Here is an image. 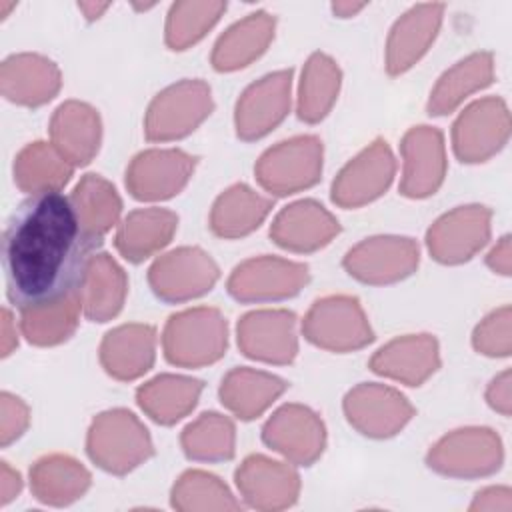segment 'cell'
<instances>
[{
  "mask_svg": "<svg viewBox=\"0 0 512 512\" xmlns=\"http://www.w3.org/2000/svg\"><path fill=\"white\" fill-rule=\"evenodd\" d=\"M20 488H22L20 474L16 470H12L8 466V462H2V468H0V502L8 504L12 498H16L20 494Z\"/></svg>",
  "mask_w": 512,
  "mask_h": 512,
  "instance_id": "cell-44",
  "label": "cell"
},
{
  "mask_svg": "<svg viewBox=\"0 0 512 512\" xmlns=\"http://www.w3.org/2000/svg\"><path fill=\"white\" fill-rule=\"evenodd\" d=\"M218 266L200 248H178L160 256L148 270L154 294L166 302H184L206 294L218 280Z\"/></svg>",
  "mask_w": 512,
  "mask_h": 512,
  "instance_id": "cell-8",
  "label": "cell"
},
{
  "mask_svg": "<svg viewBox=\"0 0 512 512\" xmlns=\"http://www.w3.org/2000/svg\"><path fill=\"white\" fill-rule=\"evenodd\" d=\"M394 170L390 146L386 140H376L340 170L332 184V200L344 208L368 204L386 192Z\"/></svg>",
  "mask_w": 512,
  "mask_h": 512,
  "instance_id": "cell-11",
  "label": "cell"
},
{
  "mask_svg": "<svg viewBox=\"0 0 512 512\" xmlns=\"http://www.w3.org/2000/svg\"><path fill=\"white\" fill-rule=\"evenodd\" d=\"M322 142L316 136H296L266 150L256 164L258 182L272 194L286 196L320 180Z\"/></svg>",
  "mask_w": 512,
  "mask_h": 512,
  "instance_id": "cell-4",
  "label": "cell"
},
{
  "mask_svg": "<svg viewBox=\"0 0 512 512\" xmlns=\"http://www.w3.org/2000/svg\"><path fill=\"white\" fill-rule=\"evenodd\" d=\"M182 448L188 458L222 462L234 456V424L230 418L206 412L182 432Z\"/></svg>",
  "mask_w": 512,
  "mask_h": 512,
  "instance_id": "cell-39",
  "label": "cell"
},
{
  "mask_svg": "<svg viewBox=\"0 0 512 512\" xmlns=\"http://www.w3.org/2000/svg\"><path fill=\"white\" fill-rule=\"evenodd\" d=\"M292 70L264 76L244 90L236 104V132L242 140H258L278 126L290 108Z\"/></svg>",
  "mask_w": 512,
  "mask_h": 512,
  "instance_id": "cell-17",
  "label": "cell"
},
{
  "mask_svg": "<svg viewBox=\"0 0 512 512\" xmlns=\"http://www.w3.org/2000/svg\"><path fill=\"white\" fill-rule=\"evenodd\" d=\"M90 250L68 196L60 190L24 198L4 228L2 264L12 306L32 310L82 292Z\"/></svg>",
  "mask_w": 512,
  "mask_h": 512,
  "instance_id": "cell-1",
  "label": "cell"
},
{
  "mask_svg": "<svg viewBox=\"0 0 512 512\" xmlns=\"http://www.w3.org/2000/svg\"><path fill=\"white\" fill-rule=\"evenodd\" d=\"M172 506L178 510H238L240 504L234 500L230 490L220 478L190 470L180 476L172 488Z\"/></svg>",
  "mask_w": 512,
  "mask_h": 512,
  "instance_id": "cell-40",
  "label": "cell"
},
{
  "mask_svg": "<svg viewBox=\"0 0 512 512\" xmlns=\"http://www.w3.org/2000/svg\"><path fill=\"white\" fill-rule=\"evenodd\" d=\"M28 406L14 394L2 392L0 396V442L8 446L28 428Z\"/></svg>",
  "mask_w": 512,
  "mask_h": 512,
  "instance_id": "cell-42",
  "label": "cell"
},
{
  "mask_svg": "<svg viewBox=\"0 0 512 512\" xmlns=\"http://www.w3.org/2000/svg\"><path fill=\"white\" fill-rule=\"evenodd\" d=\"M178 226V216L166 208H140L130 212L118 232L116 248L130 262H142L164 248Z\"/></svg>",
  "mask_w": 512,
  "mask_h": 512,
  "instance_id": "cell-27",
  "label": "cell"
},
{
  "mask_svg": "<svg viewBox=\"0 0 512 512\" xmlns=\"http://www.w3.org/2000/svg\"><path fill=\"white\" fill-rule=\"evenodd\" d=\"M90 486V472L74 458L50 454L30 470V488L36 500L52 506H66L78 500Z\"/></svg>",
  "mask_w": 512,
  "mask_h": 512,
  "instance_id": "cell-29",
  "label": "cell"
},
{
  "mask_svg": "<svg viewBox=\"0 0 512 512\" xmlns=\"http://www.w3.org/2000/svg\"><path fill=\"white\" fill-rule=\"evenodd\" d=\"M508 112L502 100L484 98L470 104L454 122V152L462 162H482L504 146Z\"/></svg>",
  "mask_w": 512,
  "mask_h": 512,
  "instance_id": "cell-15",
  "label": "cell"
},
{
  "mask_svg": "<svg viewBox=\"0 0 512 512\" xmlns=\"http://www.w3.org/2000/svg\"><path fill=\"white\" fill-rule=\"evenodd\" d=\"M100 116L78 100L60 104L50 120V136L54 148L72 164H88L100 146Z\"/></svg>",
  "mask_w": 512,
  "mask_h": 512,
  "instance_id": "cell-23",
  "label": "cell"
},
{
  "mask_svg": "<svg viewBox=\"0 0 512 512\" xmlns=\"http://www.w3.org/2000/svg\"><path fill=\"white\" fill-rule=\"evenodd\" d=\"M344 412L348 422L362 434L388 438L412 418L414 408L394 388L382 384H360L348 392Z\"/></svg>",
  "mask_w": 512,
  "mask_h": 512,
  "instance_id": "cell-14",
  "label": "cell"
},
{
  "mask_svg": "<svg viewBox=\"0 0 512 512\" xmlns=\"http://www.w3.org/2000/svg\"><path fill=\"white\" fill-rule=\"evenodd\" d=\"M204 384L196 378L162 374L138 388L140 408L160 424H174L184 418L198 402Z\"/></svg>",
  "mask_w": 512,
  "mask_h": 512,
  "instance_id": "cell-34",
  "label": "cell"
},
{
  "mask_svg": "<svg viewBox=\"0 0 512 512\" xmlns=\"http://www.w3.org/2000/svg\"><path fill=\"white\" fill-rule=\"evenodd\" d=\"M16 344H18V338H16V326L12 324V316L8 310H2V356H8Z\"/></svg>",
  "mask_w": 512,
  "mask_h": 512,
  "instance_id": "cell-46",
  "label": "cell"
},
{
  "mask_svg": "<svg viewBox=\"0 0 512 512\" xmlns=\"http://www.w3.org/2000/svg\"><path fill=\"white\" fill-rule=\"evenodd\" d=\"M492 82V56L478 52L458 62L442 74L428 102V114L442 116L452 112L468 94Z\"/></svg>",
  "mask_w": 512,
  "mask_h": 512,
  "instance_id": "cell-36",
  "label": "cell"
},
{
  "mask_svg": "<svg viewBox=\"0 0 512 512\" xmlns=\"http://www.w3.org/2000/svg\"><path fill=\"white\" fill-rule=\"evenodd\" d=\"M404 176L400 192L408 198H424L438 190L446 172L444 140L432 126H416L402 140Z\"/></svg>",
  "mask_w": 512,
  "mask_h": 512,
  "instance_id": "cell-20",
  "label": "cell"
},
{
  "mask_svg": "<svg viewBox=\"0 0 512 512\" xmlns=\"http://www.w3.org/2000/svg\"><path fill=\"white\" fill-rule=\"evenodd\" d=\"M508 382H510V372H504L488 388V404L494 410H500L504 416L510 414V386H508Z\"/></svg>",
  "mask_w": 512,
  "mask_h": 512,
  "instance_id": "cell-43",
  "label": "cell"
},
{
  "mask_svg": "<svg viewBox=\"0 0 512 512\" xmlns=\"http://www.w3.org/2000/svg\"><path fill=\"white\" fill-rule=\"evenodd\" d=\"M226 10L224 2H178L170 8L166 22V44L172 50H184L200 40L206 30Z\"/></svg>",
  "mask_w": 512,
  "mask_h": 512,
  "instance_id": "cell-41",
  "label": "cell"
},
{
  "mask_svg": "<svg viewBox=\"0 0 512 512\" xmlns=\"http://www.w3.org/2000/svg\"><path fill=\"white\" fill-rule=\"evenodd\" d=\"M86 450L106 472L126 474L152 456V440L144 424L128 410H108L94 418Z\"/></svg>",
  "mask_w": 512,
  "mask_h": 512,
  "instance_id": "cell-3",
  "label": "cell"
},
{
  "mask_svg": "<svg viewBox=\"0 0 512 512\" xmlns=\"http://www.w3.org/2000/svg\"><path fill=\"white\" fill-rule=\"evenodd\" d=\"M508 236H504L502 238V242L488 254V258H486V262H488V266L494 270V272H500V274H504V276H508L510 274V258H508V254H510V250H508Z\"/></svg>",
  "mask_w": 512,
  "mask_h": 512,
  "instance_id": "cell-45",
  "label": "cell"
},
{
  "mask_svg": "<svg viewBox=\"0 0 512 512\" xmlns=\"http://www.w3.org/2000/svg\"><path fill=\"white\" fill-rule=\"evenodd\" d=\"M236 486L250 506L280 510L296 500L300 478L292 466L252 454L236 470Z\"/></svg>",
  "mask_w": 512,
  "mask_h": 512,
  "instance_id": "cell-19",
  "label": "cell"
},
{
  "mask_svg": "<svg viewBox=\"0 0 512 512\" xmlns=\"http://www.w3.org/2000/svg\"><path fill=\"white\" fill-rule=\"evenodd\" d=\"M82 308V292L60 300L56 304L22 310L20 312V330L28 342L36 346H54L64 342L78 324Z\"/></svg>",
  "mask_w": 512,
  "mask_h": 512,
  "instance_id": "cell-38",
  "label": "cell"
},
{
  "mask_svg": "<svg viewBox=\"0 0 512 512\" xmlns=\"http://www.w3.org/2000/svg\"><path fill=\"white\" fill-rule=\"evenodd\" d=\"M238 346L254 360L288 364L298 352L296 316L288 310H258L238 322Z\"/></svg>",
  "mask_w": 512,
  "mask_h": 512,
  "instance_id": "cell-18",
  "label": "cell"
},
{
  "mask_svg": "<svg viewBox=\"0 0 512 512\" xmlns=\"http://www.w3.org/2000/svg\"><path fill=\"white\" fill-rule=\"evenodd\" d=\"M274 36V18L266 12L248 14L228 28L214 46L212 64L216 70H236L258 58Z\"/></svg>",
  "mask_w": 512,
  "mask_h": 512,
  "instance_id": "cell-32",
  "label": "cell"
},
{
  "mask_svg": "<svg viewBox=\"0 0 512 512\" xmlns=\"http://www.w3.org/2000/svg\"><path fill=\"white\" fill-rule=\"evenodd\" d=\"M340 88V70L336 62L316 52L308 58L302 70L300 94H298V116L304 122L322 120L332 108Z\"/></svg>",
  "mask_w": 512,
  "mask_h": 512,
  "instance_id": "cell-37",
  "label": "cell"
},
{
  "mask_svg": "<svg viewBox=\"0 0 512 512\" xmlns=\"http://www.w3.org/2000/svg\"><path fill=\"white\" fill-rule=\"evenodd\" d=\"M196 158L182 150L140 152L126 170V186L138 200H164L178 194L190 180Z\"/></svg>",
  "mask_w": 512,
  "mask_h": 512,
  "instance_id": "cell-12",
  "label": "cell"
},
{
  "mask_svg": "<svg viewBox=\"0 0 512 512\" xmlns=\"http://www.w3.org/2000/svg\"><path fill=\"white\" fill-rule=\"evenodd\" d=\"M156 332L148 324H124L110 330L100 344L104 370L118 380H134L154 362Z\"/></svg>",
  "mask_w": 512,
  "mask_h": 512,
  "instance_id": "cell-25",
  "label": "cell"
},
{
  "mask_svg": "<svg viewBox=\"0 0 512 512\" xmlns=\"http://www.w3.org/2000/svg\"><path fill=\"white\" fill-rule=\"evenodd\" d=\"M306 282V264L276 256H260L234 268L228 278V292L240 302L282 300L298 294Z\"/></svg>",
  "mask_w": 512,
  "mask_h": 512,
  "instance_id": "cell-9",
  "label": "cell"
},
{
  "mask_svg": "<svg viewBox=\"0 0 512 512\" xmlns=\"http://www.w3.org/2000/svg\"><path fill=\"white\" fill-rule=\"evenodd\" d=\"M108 6H110V4H88V2H80V4H78V8L86 14V18H88V20L98 18V16H100Z\"/></svg>",
  "mask_w": 512,
  "mask_h": 512,
  "instance_id": "cell-47",
  "label": "cell"
},
{
  "mask_svg": "<svg viewBox=\"0 0 512 512\" xmlns=\"http://www.w3.org/2000/svg\"><path fill=\"white\" fill-rule=\"evenodd\" d=\"M272 206L274 200L254 192L246 184H236L214 202L210 228L222 238L246 236L262 224Z\"/></svg>",
  "mask_w": 512,
  "mask_h": 512,
  "instance_id": "cell-31",
  "label": "cell"
},
{
  "mask_svg": "<svg viewBox=\"0 0 512 512\" xmlns=\"http://www.w3.org/2000/svg\"><path fill=\"white\" fill-rule=\"evenodd\" d=\"M70 202L88 242L98 248L122 210L116 188L98 174H86L74 188Z\"/></svg>",
  "mask_w": 512,
  "mask_h": 512,
  "instance_id": "cell-28",
  "label": "cell"
},
{
  "mask_svg": "<svg viewBox=\"0 0 512 512\" xmlns=\"http://www.w3.org/2000/svg\"><path fill=\"white\" fill-rule=\"evenodd\" d=\"M262 440L290 462L310 466L324 450L326 432L322 420L306 406H282L262 428Z\"/></svg>",
  "mask_w": 512,
  "mask_h": 512,
  "instance_id": "cell-13",
  "label": "cell"
},
{
  "mask_svg": "<svg viewBox=\"0 0 512 512\" xmlns=\"http://www.w3.org/2000/svg\"><path fill=\"white\" fill-rule=\"evenodd\" d=\"M364 8V4H350V2H336V4H332V10L338 14V16H342V18H346V16H352L354 12H358V10H362Z\"/></svg>",
  "mask_w": 512,
  "mask_h": 512,
  "instance_id": "cell-48",
  "label": "cell"
},
{
  "mask_svg": "<svg viewBox=\"0 0 512 512\" xmlns=\"http://www.w3.org/2000/svg\"><path fill=\"white\" fill-rule=\"evenodd\" d=\"M338 232V220L314 200H300L286 206L270 226L272 240L292 252L318 250Z\"/></svg>",
  "mask_w": 512,
  "mask_h": 512,
  "instance_id": "cell-21",
  "label": "cell"
},
{
  "mask_svg": "<svg viewBox=\"0 0 512 512\" xmlns=\"http://www.w3.org/2000/svg\"><path fill=\"white\" fill-rule=\"evenodd\" d=\"M212 112L210 86L202 80H182L162 90L146 114L148 140H174L188 136Z\"/></svg>",
  "mask_w": 512,
  "mask_h": 512,
  "instance_id": "cell-5",
  "label": "cell"
},
{
  "mask_svg": "<svg viewBox=\"0 0 512 512\" xmlns=\"http://www.w3.org/2000/svg\"><path fill=\"white\" fill-rule=\"evenodd\" d=\"M128 280L124 270L108 254H94L88 262L82 286V310L92 322L114 318L124 304Z\"/></svg>",
  "mask_w": 512,
  "mask_h": 512,
  "instance_id": "cell-30",
  "label": "cell"
},
{
  "mask_svg": "<svg viewBox=\"0 0 512 512\" xmlns=\"http://www.w3.org/2000/svg\"><path fill=\"white\" fill-rule=\"evenodd\" d=\"M438 364V344L430 334L396 338L370 360V368L376 374L400 380L408 386L422 384Z\"/></svg>",
  "mask_w": 512,
  "mask_h": 512,
  "instance_id": "cell-24",
  "label": "cell"
},
{
  "mask_svg": "<svg viewBox=\"0 0 512 512\" xmlns=\"http://www.w3.org/2000/svg\"><path fill=\"white\" fill-rule=\"evenodd\" d=\"M428 466L444 476L474 478L500 468V440L488 428H466L444 436L426 458Z\"/></svg>",
  "mask_w": 512,
  "mask_h": 512,
  "instance_id": "cell-7",
  "label": "cell"
},
{
  "mask_svg": "<svg viewBox=\"0 0 512 512\" xmlns=\"http://www.w3.org/2000/svg\"><path fill=\"white\" fill-rule=\"evenodd\" d=\"M226 342V318L216 308H192L170 316L162 336L166 360L186 368L216 362Z\"/></svg>",
  "mask_w": 512,
  "mask_h": 512,
  "instance_id": "cell-2",
  "label": "cell"
},
{
  "mask_svg": "<svg viewBox=\"0 0 512 512\" xmlns=\"http://www.w3.org/2000/svg\"><path fill=\"white\" fill-rule=\"evenodd\" d=\"M442 10V4H420L394 24L386 54V68L390 74H402L428 50L438 32Z\"/></svg>",
  "mask_w": 512,
  "mask_h": 512,
  "instance_id": "cell-26",
  "label": "cell"
},
{
  "mask_svg": "<svg viewBox=\"0 0 512 512\" xmlns=\"http://www.w3.org/2000/svg\"><path fill=\"white\" fill-rule=\"evenodd\" d=\"M342 264L360 282L390 284L416 270L418 246L412 238L376 236L348 250Z\"/></svg>",
  "mask_w": 512,
  "mask_h": 512,
  "instance_id": "cell-10",
  "label": "cell"
},
{
  "mask_svg": "<svg viewBox=\"0 0 512 512\" xmlns=\"http://www.w3.org/2000/svg\"><path fill=\"white\" fill-rule=\"evenodd\" d=\"M490 234V210L460 206L432 224L426 234L430 254L442 264H460L482 248Z\"/></svg>",
  "mask_w": 512,
  "mask_h": 512,
  "instance_id": "cell-16",
  "label": "cell"
},
{
  "mask_svg": "<svg viewBox=\"0 0 512 512\" xmlns=\"http://www.w3.org/2000/svg\"><path fill=\"white\" fill-rule=\"evenodd\" d=\"M2 94L22 106H40L60 90V70L40 54H14L0 68Z\"/></svg>",
  "mask_w": 512,
  "mask_h": 512,
  "instance_id": "cell-22",
  "label": "cell"
},
{
  "mask_svg": "<svg viewBox=\"0 0 512 512\" xmlns=\"http://www.w3.org/2000/svg\"><path fill=\"white\" fill-rule=\"evenodd\" d=\"M302 332L312 344L334 352H350L374 340V332L352 296H328L314 302Z\"/></svg>",
  "mask_w": 512,
  "mask_h": 512,
  "instance_id": "cell-6",
  "label": "cell"
},
{
  "mask_svg": "<svg viewBox=\"0 0 512 512\" xmlns=\"http://www.w3.org/2000/svg\"><path fill=\"white\" fill-rule=\"evenodd\" d=\"M286 382L274 374L236 368L226 374L220 386L222 404L242 420L260 416L284 390Z\"/></svg>",
  "mask_w": 512,
  "mask_h": 512,
  "instance_id": "cell-33",
  "label": "cell"
},
{
  "mask_svg": "<svg viewBox=\"0 0 512 512\" xmlns=\"http://www.w3.org/2000/svg\"><path fill=\"white\" fill-rule=\"evenodd\" d=\"M72 168L54 144L32 142L14 160V182L28 194L52 192L70 180Z\"/></svg>",
  "mask_w": 512,
  "mask_h": 512,
  "instance_id": "cell-35",
  "label": "cell"
}]
</instances>
